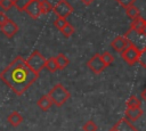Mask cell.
Here are the masks:
<instances>
[{"label":"cell","mask_w":146,"mask_h":131,"mask_svg":"<svg viewBox=\"0 0 146 131\" xmlns=\"http://www.w3.org/2000/svg\"><path fill=\"white\" fill-rule=\"evenodd\" d=\"M100 57H102V59H103V62H104V64H105L106 66H110L111 64L114 63V57H113V55H112L111 52H108V51H104L103 54H100Z\"/></svg>","instance_id":"cell-20"},{"label":"cell","mask_w":146,"mask_h":131,"mask_svg":"<svg viewBox=\"0 0 146 131\" xmlns=\"http://www.w3.org/2000/svg\"><path fill=\"white\" fill-rule=\"evenodd\" d=\"M137 63H139L144 68H146V48L140 49L139 56H138V59H137Z\"/></svg>","instance_id":"cell-23"},{"label":"cell","mask_w":146,"mask_h":131,"mask_svg":"<svg viewBox=\"0 0 146 131\" xmlns=\"http://www.w3.org/2000/svg\"><path fill=\"white\" fill-rule=\"evenodd\" d=\"M131 44V41L125 36V35H117L113 39V41L111 42L112 48L117 51V52H122L125 48H128Z\"/></svg>","instance_id":"cell-9"},{"label":"cell","mask_w":146,"mask_h":131,"mask_svg":"<svg viewBox=\"0 0 146 131\" xmlns=\"http://www.w3.org/2000/svg\"><path fill=\"white\" fill-rule=\"evenodd\" d=\"M44 68H47L49 72L51 73H55L58 71V67H57V64H56V60H55V57H50L48 59H46V65H44Z\"/></svg>","instance_id":"cell-16"},{"label":"cell","mask_w":146,"mask_h":131,"mask_svg":"<svg viewBox=\"0 0 146 131\" xmlns=\"http://www.w3.org/2000/svg\"><path fill=\"white\" fill-rule=\"evenodd\" d=\"M0 7H1V9H2L3 11H8V10H10V9L14 7V3H13L11 0H3V1L0 3Z\"/></svg>","instance_id":"cell-26"},{"label":"cell","mask_w":146,"mask_h":131,"mask_svg":"<svg viewBox=\"0 0 146 131\" xmlns=\"http://www.w3.org/2000/svg\"><path fill=\"white\" fill-rule=\"evenodd\" d=\"M0 30H1L2 34H5L8 39H10L18 32V25L14 21L8 18L3 24L0 25Z\"/></svg>","instance_id":"cell-10"},{"label":"cell","mask_w":146,"mask_h":131,"mask_svg":"<svg viewBox=\"0 0 146 131\" xmlns=\"http://www.w3.org/2000/svg\"><path fill=\"white\" fill-rule=\"evenodd\" d=\"M125 105H127V107H140L141 100L137 96L132 95V96H130L128 98V100L125 101Z\"/></svg>","instance_id":"cell-18"},{"label":"cell","mask_w":146,"mask_h":131,"mask_svg":"<svg viewBox=\"0 0 146 131\" xmlns=\"http://www.w3.org/2000/svg\"><path fill=\"white\" fill-rule=\"evenodd\" d=\"M7 120H8V122H9L13 126H18V125L23 122V116H22L18 112L14 110V112H11V113L8 115Z\"/></svg>","instance_id":"cell-14"},{"label":"cell","mask_w":146,"mask_h":131,"mask_svg":"<svg viewBox=\"0 0 146 131\" xmlns=\"http://www.w3.org/2000/svg\"><path fill=\"white\" fill-rule=\"evenodd\" d=\"M59 31H60V33H62L65 38H70V36L74 33V31H75V30H74V27L72 26V24H70V23L67 22V23L63 26V28H60Z\"/></svg>","instance_id":"cell-19"},{"label":"cell","mask_w":146,"mask_h":131,"mask_svg":"<svg viewBox=\"0 0 146 131\" xmlns=\"http://www.w3.org/2000/svg\"><path fill=\"white\" fill-rule=\"evenodd\" d=\"M74 8L67 0H59L55 6H52V11L56 14L57 17L66 18L73 13Z\"/></svg>","instance_id":"cell-4"},{"label":"cell","mask_w":146,"mask_h":131,"mask_svg":"<svg viewBox=\"0 0 146 131\" xmlns=\"http://www.w3.org/2000/svg\"><path fill=\"white\" fill-rule=\"evenodd\" d=\"M139 49L135 46V44H130L128 48H125L121 54V57L122 59L130 66H132L133 64L137 63V59H138V56H139Z\"/></svg>","instance_id":"cell-5"},{"label":"cell","mask_w":146,"mask_h":131,"mask_svg":"<svg viewBox=\"0 0 146 131\" xmlns=\"http://www.w3.org/2000/svg\"><path fill=\"white\" fill-rule=\"evenodd\" d=\"M130 32L138 34V35H146V19L140 17V15L132 19L130 24Z\"/></svg>","instance_id":"cell-7"},{"label":"cell","mask_w":146,"mask_h":131,"mask_svg":"<svg viewBox=\"0 0 146 131\" xmlns=\"http://www.w3.org/2000/svg\"><path fill=\"white\" fill-rule=\"evenodd\" d=\"M48 96L50 97V99L52 101V105H56L57 107H60L70 99L71 93L68 92V90L62 83H57L48 92Z\"/></svg>","instance_id":"cell-2"},{"label":"cell","mask_w":146,"mask_h":131,"mask_svg":"<svg viewBox=\"0 0 146 131\" xmlns=\"http://www.w3.org/2000/svg\"><path fill=\"white\" fill-rule=\"evenodd\" d=\"M38 79L39 73L32 71L22 56H17L0 72V80L17 96H22Z\"/></svg>","instance_id":"cell-1"},{"label":"cell","mask_w":146,"mask_h":131,"mask_svg":"<svg viewBox=\"0 0 146 131\" xmlns=\"http://www.w3.org/2000/svg\"><path fill=\"white\" fill-rule=\"evenodd\" d=\"M125 14H127V16L129 18L133 19V18H136V17H138L140 15V11L136 6L132 5V6H129V7L125 8Z\"/></svg>","instance_id":"cell-17"},{"label":"cell","mask_w":146,"mask_h":131,"mask_svg":"<svg viewBox=\"0 0 146 131\" xmlns=\"http://www.w3.org/2000/svg\"><path fill=\"white\" fill-rule=\"evenodd\" d=\"M26 65L34 72L40 73L46 65V58L41 55V52L39 50H34L26 59H25Z\"/></svg>","instance_id":"cell-3"},{"label":"cell","mask_w":146,"mask_h":131,"mask_svg":"<svg viewBox=\"0 0 146 131\" xmlns=\"http://www.w3.org/2000/svg\"><path fill=\"white\" fill-rule=\"evenodd\" d=\"M7 19H8V17H7V15L5 14V11H0V25L3 24Z\"/></svg>","instance_id":"cell-28"},{"label":"cell","mask_w":146,"mask_h":131,"mask_svg":"<svg viewBox=\"0 0 146 131\" xmlns=\"http://www.w3.org/2000/svg\"><path fill=\"white\" fill-rule=\"evenodd\" d=\"M55 60H56V64H57L58 69H64L70 64V59L64 54H58L57 56H55Z\"/></svg>","instance_id":"cell-15"},{"label":"cell","mask_w":146,"mask_h":131,"mask_svg":"<svg viewBox=\"0 0 146 131\" xmlns=\"http://www.w3.org/2000/svg\"><path fill=\"white\" fill-rule=\"evenodd\" d=\"M87 66H88V68H89L92 73H95V74H100V73L104 72L105 68L107 67V66L104 64V62H103V59H102V57H100V54H95V55L87 62Z\"/></svg>","instance_id":"cell-6"},{"label":"cell","mask_w":146,"mask_h":131,"mask_svg":"<svg viewBox=\"0 0 146 131\" xmlns=\"http://www.w3.org/2000/svg\"><path fill=\"white\" fill-rule=\"evenodd\" d=\"M112 128L115 131H138L137 128L133 126L132 122L128 121L125 117H122L121 120H119Z\"/></svg>","instance_id":"cell-12"},{"label":"cell","mask_w":146,"mask_h":131,"mask_svg":"<svg viewBox=\"0 0 146 131\" xmlns=\"http://www.w3.org/2000/svg\"><path fill=\"white\" fill-rule=\"evenodd\" d=\"M36 105H38V107H39L41 110L47 112V110L52 106V101H51V99H50V97H49L48 95H43L42 97H40V98L38 99Z\"/></svg>","instance_id":"cell-13"},{"label":"cell","mask_w":146,"mask_h":131,"mask_svg":"<svg viewBox=\"0 0 146 131\" xmlns=\"http://www.w3.org/2000/svg\"><path fill=\"white\" fill-rule=\"evenodd\" d=\"M30 1H31V0H15L14 7H15L18 11H24V8L26 7V5H27Z\"/></svg>","instance_id":"cell-24"},{"label":"cell","mask_w":146,"mask_h":131,"mask_svg":"<svg viewBox=\"0 0 146 131\" xmlns=\"http://www.w3.org/2000/svg\"><path fill=\"white\" fill-rule=\"evenodd\" d=\"M24 11L33 19H38L41 16V6H40V0H31L26 7L24 8Z\"/></svg>","instance_id":"cell-8"},{"label":"cell","mask_w":146,"mask_h":131,"mask_svg":"<svg viewBox=\"0 0 146 131\" xmlns=\"http://www.w3.org/2000/svg\"><path fill=\"white\" fill-rule=\"evenodd\" d=\"M40 6H41L42 14H48V13L52 11V5L48 0H40Z\"/></svg>","instance_id":"cell-21"},{"label":"cell","mask_w":146,"mask_h":131,"mask_svg":"<svg viewBox=\"0 0 146 131\" xmlns=\"http://www.w3.org/2000/svg\"><path fill=\"white\" fill-rule=\"evenodd\" d=\"M123 8H127V7H129V6H132L137 0H116Z\"/></svg>","instance_id":"cell-27"},{"label":"cell","mask_w":146,"mask_h":131,"mask_svg":"<svg viewBox=\"0 0 146 131\" xmlns=\"http://www.w3.org/2000/svg\"><path fill=\"white\" fill-rule=\"evenodd\" d=\"M140 96H141V99H144V101L146 103V88L141 91V95H140Z\"/></svg>","instance_id":"cell-30"},{"label":"cell","mask_w":146,"mask_h":131,"mask_svg":"<svg viewBox=\"0 0 146 131\" xmlns=\"http://www.w3.org/2000/svg\"><path fill=\"white\" fill-rule=\"evenodd\" d=\"M82 130H83V131H97V130H98V126H97V124H96L92 120H89V121H87V122L83 124Z\"/></svg>","instance_id":"cell-22"},{"label":"cell","mask_w":146,"mask_h":131,"mask_svg":"<svg viewBox=\"0 0 146 131\" xmlns=\"http://www.w3.org/2000/svg\"><path fill=\"white\" fill-rule=\"evenodd\" d=\"M80 1H81V2H82L84 6H89V5H91V3H92L95 0H80Z\"/></svg>","instance_id":"cell-29"},{"label":"cell","mask_w":146,"mask_h":131,"mask_svg":"<svg viewBox=\"0 0 146 131\" xmlns=\"http://www.w3.org/2000/svg\"><path fill=\"white\" fill-rule=\"evenodd\" d=\"M143 109L140 107H127L124 110V117L130 122L138 121L143 115Z\"/></svg>","instance_id":"cell-11"},{"label":"cell","mask_w":146,"mask_h":131,"mask_svg":"<svg viewBox=\"0 0 146 131\" xmlns=\"http://www.w3.org/2000/svg\"><path fill=\"white\" fill-rule=\"evenodd\" d=\"M2 1H3V0H0V3H1V2H2Z\"/></svg>","instance_id":"cell-32"},{"label":"cell","mask_w":146,"mask_h":131,"mask_svg":"<svg viewBox=\"0 0 146 131\" xmlns=\"http://www.w3.org/2000/svg\"><path fill=\"white\" fill-rule=\"evenodd\" d=\"M110 131H115V130H114V129H113V128H112V129H111V130H110Z\"/></svg>","instance_id":"cell-31"},{"label":"cell","mask_w":146,"mask_h":131,"mask_svg":"<svg viewBox=\"0 0 146 131\" xmlns=\"http://www.w3.org/2000/svg\"><path fill=\"white\" fill-rule=\"evenodd\" d=\"M67 23L66 18H63V17H57L55 21H54V26L57 28V30H60L63 28V26Z\"/></svg>","instance_id":"cell-25"}]
</instances>
